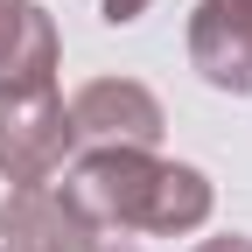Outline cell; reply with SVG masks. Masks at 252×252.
<instances>
[{
	"mask_svg": "<svg viewBox=\"0 0 252 252\" xmlns=\"http://www.w3.org/2000/svg\"><path fill=\"white\" fill-rule=\"evenodd\" d=\"M91 224L119 231H196L210 217V175L189 161H154V147H91L63 182Z\"/></svg>",
	"mask_w": 252,
	"mask_h": 252,
	"instance_id": "cell-1",
	"label": "cell"
},
{
	"mask_svg": "<svg viewBox=\"0 0 252 252\" xmlns=\"http://www.w3.org/2000/svg\"><path fill=\"white\" fill-rule=\"evenodd\" d=\"M70 105L56 98V84H7L0 91V175L14 189H42L70 161Z\"/></svg>",
	"mask_w": 252,
	"mask_h": 252,
	"instance_id": "cell-2",
	"label": "cell"
},
{
	"mask_svg": "<svg viewBox=\"0 0 252 252\" xmlns=\"http://www.w3.org/2000/svg\"><path fill=\"white\" fill-rule=\"evenodd\" d=\"M161 126V98L140 77H91L70 98V133L91 147H154Z\"/></svg>",
	"mask_w": 252,
	"mask_h": 252,
	"instance_id": "cell-3",
	"label": "cell"
},
{
	"mask_svg": "<svg viewBox=\"0 0 252 252\" xmlns=\"http://www.w3.org/2000/svg\"><path fill=\"white\" fill-rule=\"evenodd\" d=\"M98 224L63 189H7L0 203V252H98Z\"/></svg>",
	"mask_w": 252,
	"mask_h": 252,
	"instance_id": "cell-4",
	"label": "cell"
},
{
	"mask_svg": "<svg viewBox=\"0 0 252 252\" xmlns=\"http://www.w3.org/2000/svg\"><path fill=\"white\" fill-rule=\"evenodd\" d=\"M189 63L210 91L252 98V0H203L189 14Z\"/></svg>",
	"mask_w": 252,
	"mask_h": 252,
	"instance_id": "cell-5",
	"label": "cell"
},
{
	"mask_svg": "<svg viewBox=\"0 0 252 252\" xmlns=\"http://www.w3.org/2000/svg\"><path fill=\"white\" fill-rule=\"evenodd\" d=\"M56 21L35 0H0V91L7 84H56Z\"/></svg>",
	"mask_w": 252,
	"mask_h": 252,
	"instance_id": "cell-6",
	"label": "cell"
},
{
	"mask_svg": "<svg viewBox=\"0 0 252 252\" xmlns=\"http://www.w3.org/2000/svg\"><path fill=\"white\" fill-rule=\"evenodd\" d=\"M98 14H105L112 28H126V21H140V14H147V0H98Z\"/></svg>",
	"mask_w": 252,
	"mask_h": 252,
	"instance_id": "cell-7",
	"label": "cell"
},
{
	"mask_svg": "<svg viewBox=\"0 0 252 252\" xmlns=\"http://www.w3.org/2000/svg\"><path fill=\"white\" fill-rule=\"evenodd\" d=\"M196 252H252V238H238V231H224V238H203Z\"/></svg>",
	"mask_w": 252,
	"mask_h": 252,
	"instance_id": "cell-8",
	"label": "cell"
},
{
	"mask_svg": "<svg viewBox=\"0 0 252 252\" xmlns=\"http://www.w3.org/2000/svg\"><path fill=\"white\" fill-rule=\"evenodd\" d=\"M98 252H133V245H98Z\"/></svg>",
	"mask_w": 252,
	"mask_h": 252,
	"instance_id": "cell-9",
	"label": "cell"
}]
</instances>
